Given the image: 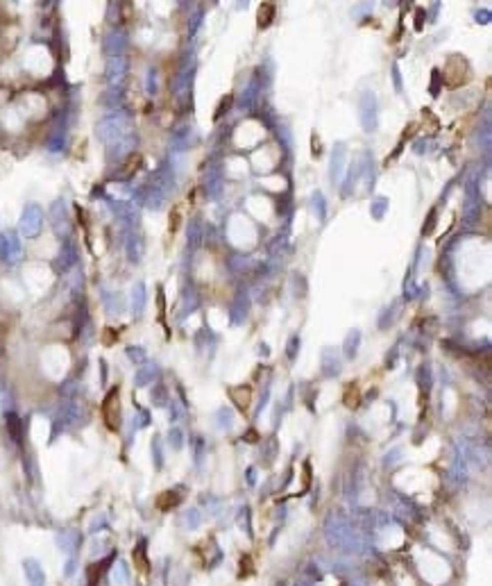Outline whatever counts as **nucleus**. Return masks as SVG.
Masks as SVG:
<instances>
[{"instance_id":"obj_1","label":"nucleus","mask_w":492,"mask_h":586,"mask_svg":"<svg viewBox=\"0 0 492 586\" xmlns=\"http://www.w3.org/2000/svg\"><path fill=\"white\" fill-rule=\"evenodd\" d=\"M325 536H327V541H329V545L336 547V550H341V552L358 554V552H368L370 550L368 539H365L345 516H341V513H331L329 518H327Z\"/></svg>"},{"instance_id":"obj_2","label":"nucleus","mask_w":492,"mask_h":586,"mask_svg":"<svg viewBox=\"0 0 492 586\" xmlns=\"http://www.w3.org/2000/svg\"><path fill=\"white\" fill-rule=\"evenodd\" d=\"M129 134H134V132H132V121L127 114H112L98 123V139L105 141L107 146H114L116 141Z\"/></svg>"},{"instance_id":"obj_3","label":"nucleus","mask_w":492,"mask_h":586,"mask_svg":"<svg viewBox=\"0 0 492 586\" xmlns=\"http://www.w3.org/2000/svg\"><path fill=\"white\" fill-rule=\"evenodd\" d=\"M84 423V412H82V405L79 402H66V405L59 407L55 418V434L64 432V429H71V427H77V425Z\"/></svg>"},{"instance_id":"obj_4","label":"nucleus","mask_w":492,"mask_h":586,"mask_svg":"<svg viewBox=\"0 0 492 586\" xmlns=\"http://www.w3.org/2000/svg\"><path fill=\"white\" fill-rule=\"evenodd\" d=\"M43 227V209L39 205H25L21 214V223H18V230H21L23 237L34 239Z\"/></svg>"},{"instance_id":"obj_5","label":"nucleus","mask_w":492,"mask_h":586,"mask_svg":"<svg viewBox=\"0 0 492 586\" xmlns=\"http://www.w3.org/2000/svg\"><path fill=\"white\" fill-rule=\"evenodd\" d=\"M50 223H52V230H55L57 237H62V239L71 237V230H73V225H71V216H68L66 203H64L62 198H59L57 203H52V207H50Z\"/></svg>"},{"instance_id":"obj_6","label":"nucleus","mask_w":492,"mask_h":586,"mask_svg":"<svg viewBox=\"0 0 492 586\" xmlns=\"http://www.w3.org/2000/svg\"><path fill=\"white\" fill-rule=\"evenodd\" d=\"M21 241L16 239L14 232H2L0 234V259L7 261V264H14V261L21 259Z\"/></svg>"},{"instance_id":"obj_7","label":"nucleus","mask_w":492,"mask_h":586,"mask_svg":"<svg viewBox=\"0 0 492 586\" xmlns=\"http://www.w3.org/2000/svg\"><path fill=\"white\" fill-rule=\"evenodd\" d=\"M102 416H105V423L109 429H118L120 425V407H118V389H112L105 398V405H102Z\"/></svg>"},{"instance_id":"obj_8","label":"nucleus","mask_w":492,"mask_h":586,"mask_svg":"<svg viewBox=\"0 0 492 586\" xmlns=\"http://www.w3.org/2000/svg\"><path fill=\"white\" fill-rule=\"evenodd\" d=\"M125 75H127V59L125 57H112L107 62V80H109V84L120 86Z\"/></svg>"},{"instance_id":"obj_9","label":"nucleus","mask_w":492,"mask_h":586,"mask_svg":"<svg viewBox=\"0 0 492 586\" xmlns=\"http://www.w3.org/2000/svg\"><path fill=\"white\" fill-rule=\"evenodd\" d=\"M55 543L59 545V550H62L64 554H75L79 543H82V536L75 530H62V532H57Z\"/></svg>"},{"instance_id":"obj_10","label":"nucleus","mask_w":492,"mask_h":586,"mask_svg":"<svg viewBox=\"0 0 492 586\" xmlns=\"http://www.w3.org/2000/svg\"><path fill=\"white\" fill-rule=\"evenodd\" d=\"M125 48H127V34L123 30H112L105 37V50L112 57H123Z\"/></svg>"},{"instance_id":"obj_11","label":"nucleus","mask_w":492,"mask_h":586,"mask_svg":"<svg viewBox=\"0 0 492 586\" xmlns=\"http://www.w3.org/2000/svg\"><path fill=\"white\" fill-rule=\"evenodd\" d=\"M361 123L365 130H375L377 125V102L372 93H365L361 98Z\"/></svg>"},{"instance_id":"obj_12","label":"nucleus","mask_w":492,"mask_h":586,"mask_svg":"<svg viewBox=\"0 0 492 586\" xmlns=\"http://www.w3.org/2000/svg\"><path fill=\"white\" fill-rule=\"evenodd\" d=\"M23 573H25V580H28L30 586H45V573L37 559L32 557L25 559L23 561Z\"/></svg>"},{"instance_id":"obj_13","label":"nucleus","mask_w":492,"mask_h":586,"mask_svg":"<svg viewBox=\"0 0 492 586\" xmlns=\"http://www.w3.org/2000/svg\"><path fill=\"white\" fill-rule=\"evenodd\" d=\"M107 148H109V159H112V162L123 159V157H127V155H132V150L136 148V136L129 134V136H125V139H120V141H116L114 146H107Z\"/></svg>"},{"instance_id":"obj_14","label":"nucleus","mask_w":492,"mask_h":586,"mask_svg":"<svg viewBox=\"0 0 492 586\" xmlns=\"http://www.w3.org/2000/svg\"><path fill=\"white\" fill-rule=\"evenodd\" d=\"M125 252H127V259L132 264H139L143 259V252H146V246H143V239L139 234H129L127 241H125Z\"/></svg>"},{"instance_id":"obj_15","label":"nucleus","mask_w":492,"mask_h":586,"mask_svg":"<svg viewBox=\"0 0 492 586\" xmlns=\"http://www.w3.org/2000/svg\"><path fill=\"white\" fill-rule=\"evenodd\" d=\"M341 373V359L336 355L334 348L322 350V375L325 377H336Z\"/></svg>"},{"instance_id":"obj_16","label":"nucleus","mask_w":492,"mask_h":586,"mask_svg":"<svg viewBox=\"0 0 492 586\" xmlns=\"http://www.w3.org/2000/svg\"><path fill=\"white\" fill-rule=\"evenodd\" d=\"M342 175H345V146L338 143L334 150V157H331V180L341 182Z\"/></svg>"},{"instance_id":"obj_17","label":"nucleus","mask_w":492,"mask_h":586,"mask_svg":"<svg viewBox=\"0 0 492 586\" xmlns=\"http://www.w3.org/2000/svg\"><path fill=\"white\" fill-rule=\"evenodd\" d=\"M157 377H159V366H157V364H143V366L136 371V375H134V384L141 389V386H148V384H152Z\"/></svg>"},{"instance_id":"obj_18","label":"nucleus","mask_w":492,"mask_h":586,"mask_svg":"<svg viewBox=\"0 0 492 586\" xmlns=\"http://www.w3.org/2000/svg\"><path fill=\"white\" fill-rule=\"evenodd\" d=\"M75 259H77V250H75L71 243H64L62 252H59V257H57V261H55V271H59V273L68 271V268L75 264Z\"/></svg>"},{"instance_id":"obj_19","label":"nucleus","mask_w":492,"mask_h":586,"mask_svg":"<svg viewBox=\"0 0 492 586\" xmlns=\"http://www.w3.org/2000/svg\"><path fill=\"white\" fill-rule=\"evenodd\" d=\"M129 580H132V573H129V564L125 559H118L116 566L112 570V582L116 586H127Z\"/></svg>"},{"instance_id":"obj_20","label":"nucleus","mask_w":492,"mask_h":586,"mask_svg":"<svg viewBox=\"0 0 492 586\" xmlns=\"http://www.w3.org/2000/svg\"><path fill=\"white\" fill-rule=\"evenodd\" d=\"M132 309H134L136 316H141L146 309V284L143 282H136L134 289H132Z\"/></svg>"},{"instance_id":"obj_21","label":"nucleus","mask_w":492,"mask_h":586,"mask_svg":"<svg viewBox=\"0 0 492 586\" xmlns=\"http://www.w3.org/2000/svg\"><path fill=\"white\" fill-rule=\"evenodd\" d=\"M358 343H361V332H358V330H352V332L345 336V341H342V352H345L347 359H354V357H356Z\"/></svg>"},{"instance_id":"obj_22","label":"nucleus","mask_w":492,"mask_h":586,"mask_svg":"<svg viewBox=\"0 0 492 586\" xmlns=\"http://www.w3.org/2000/svg\"><path fill=\"white\" fill-rule=\"evenodd\" d=\"M216 420H218L220 429H231L234 427V412L227 409V407H220L218 412H216Z\"/></svg>"},{"instance_id":"obj_23","label":"nucleus","mask_w":492,"mask_h":586,"mask_svg":"<svg viewBox=\"0 0 492 586\" xmlns=\"http://www.w3.org/2000/svg\"><path fill=\"white\" fill-rule=\"evenodd\" d=\"M200 525H202L200 509H189V511L184 513V527H186V530H197Z\"/></svg>"},{"instance_id":"obj_24","label":"nucleus","mask_w":492,"mask_h":586,"mask_svg":"<svg viewBox=\"0 0 492 586\" xmlns=\"http://www.w3.org/2000/svg\"><path fill=\"white\" fill-rule=\"evenodd\" d=\"M168 445H170L173 450H182V445H184V432L179 427H170V432H168Z\"/></svg>"},{"instance_id":"obj_25","label":"nucleus","mask_w":492,"mask_h":586,"mask_svg":"<svg viewBox=\"0 0 492 586\" xmlns=\"http://www.w3.org/2000/svg\"><path fill=\"white\" fill-rule=\"evenodd\" d=\"M272 16H274V5H272V2H265V5L259 9V25H261V28L270 25Z\"/></svg>"},{"instance_id":"obj_26","label":"nucleus","mask_w":492,"mask_h":586,"mask_svg":"<svg viewBox=\"0 0 492 586\" xmlns=\"http://www.w3.org/2000/svg\"><path fill=\"white\" fill-rule=\"evenodd\" d=\"M105 307H107V311H112V314H118V311L123 309L120 295H118V293H107V295H105Z\"/></svg>"},{"instance_id":"obj_27","label":"nucleus","mask_w":492,"mask_h":586,"mask_svg":"<svg viewBox=\"0 0 492 586\" xmlns=\"http://www.w3.org/2000/svg\"><path fill=\"white\" fill-rule=\"evenodd\" d=\"M7 429L14 441H21V420L14 414H7Z\"/></svg>"},{"instance_id":"obj_28","label":"nucleus","mask_w":492,"mask_h":586,"mask_svg":"<svg viewBox=\"0 0 492 586\" xmlns=\"http://www.w3.org/2000/svg\"><path fill=\"white\" fill-rule=\"evenodd\" d=\"M152 405H154V407H166L168 405V391H166V386H154V391H152Z\"/></svg>"},{"instance_id":"obj_29","label":"nucleus","mask_w":492,"mask_h":586,"mask_svg":"<svg viewBox=\"0 0 492 586\" xmlns=\"http://www.w3.org/2000/svg\"><path fill=\"white\" fill-rule=\"evenodd\" d=\"M152 457H154V468H161L163 466V450H161V439L154 436L152 441Z\"/></svg>"},{"instance_id":"obj_30","label":"nucleus","mask_w":492,"mask_h":586,"mask_svg":"<svg viewBox=\"0 0 492 586\" xmlns=\"http://www.w3.org/2000/svg\"><path fill=\"white\" fill-rule=\"evenodd\" d=\"M127 357L134 361V364H146V350L141 348V345H129Z\"/></svg>"},{"instance_id":"obj_31","label":"nucleus","mask_w":492,"mask_h":586,"mask_svg":"<svg viewBox=\"0 0 492 586\" xmlns=\"http://www.w3.org/2000/svg\"><path fill=\"white\" fill-rule=\"evenodd\" d=\"M64 143H66V134H64V132H55V134L50 136V141H48V150L50 152L62 150Z\"/></svg>"},{"instance_id":"obj_32","label":"nucleus","mask_w":492,"mask_h":586,"mask_svg":"<svg viewBox=\"0 0 492 586\" xmlns=\"http://www.w3.org/2000/svg\"><path fill=\"white\" fill-rule=\"evenodd\" d=\"M107 525H109V520H107V516L105 513H98L93 520H91V525H89V532L91 534H98L100 530H105Z\"/></svg>"},{"instance_id":"obj_33","label":"nucleus","mask_w":492,"mask_h":586,"mask_svg":"<svg viewBox=\"0 0 492 586\" xmlns=\"http://www.w3.org/2000/svg\"><path fill=\"white\" fill-rule=\"evenodd\" d=\"M139 164H141V157H139V155H132V157H129V162L123 166L125 170L120 173V177H132V175L136 173V166H139Z\"/></svg>"},{"instance_id":"obj_34","label":"nucleus","mask_w":492,"mask_h":586,"mask_svg":"<svg viewBox=\"0 0 492 586\" xmlns=\"http://www.w3.org/2000/svg\"><path fill=\"white\" fill-rule=\"evenodd\" d=\"M170 493L173 491H166V493H161V498H159V507L161 509H170V507H175L179 502V496H175V498H170Z\"/></svg>"},{"instance_id":"obj_35","label":"nucleus","mask_w":492,"mask_h":586,"mask_svg":"<svg viewBox=\"0 0 492 586\" xmlns=\"http://www.w3.org/2000/svg\"><path fill=\"white\" fill-rule=\"evenodd\" d=\"M386 205H388L386 198H377L375 205H372V216H375V218H381L383 211H386Z\"/></svg>"},{"instance_id":"obj_36","label":"nucleus","mask_w":492,"mask_h":586,"mask_svg":"<svg viewBox=\"0 0 492 586\" xmlns=\"http://www.w3.org/2000/svg\"><path fill=\"white\" fill-rule=\"evenodd\" d=\"M189 239L193 241V246H197V243L202 241V230H200V223H190L189 227Z\"/></svg>"},{"instance_id":"obj_37","label":"nucleus","mask_w":492,"mask_h":586,"mask_svg":"<svg viewBox=\"0 0 492 586\" xmlns=\"http://www.w3.org/2000/svg\"><path fill=\"white\" fill-rule=\"evenodd\" d=\"M79 391H82V389H79V384H77V382H66V384L62 386V393H64V395H68V398L77 395Z\"/></svg>"},{"instance_id":"obj_38","label":"nucleus","mask_w":492,"mask_h":586,"mask_svg":"<svg viewBox=\"0 0 492 586\" xmlns=\"http://www.w3.org/2000/svg\"><path fill=\"white\" fill-rule=\"evenodd\" d=\"M134 423H136V427H146V425H150V414L146 412V409H139V416L134 418Z\"/></svg>"},{"instance_id":"obj_39","label":"nucleus","mask_w":492,"mask_h":586,"mask_svg":"<svg viewBox=\"0 0 492 586\" xmlns=\"http://www.w3.org/2000/svg\"><path fill=\"white\" fill-rule=\"evenodd\" d=\"M297 348H300V336H291V341H288V359H295L297 357Z\"/></svg>"},{"instance_id":"obj_40","label":"nucleus","mask_w":492,"mask_h":586,"mask_svg":"<svg viewBox=\"0 0 492 586\" xmlns=\"http://www.w3.org/2000/svg\"><path fill=\"white\" fill-rule=\"evenodd\" d=\"M75 570H77V559L75 557H71L66 561V566H64V577H73L75 575Z\"/></svg>"},{"instance_id":"obj_41","label":"nucleus","mask_w":492,"mask_h":586,"mask_svg":"<svg viewBox=\"0 0 492 586\" xmlns=\"http://www.w3.org/2000/svg\"><path fill=\"white\" fill-rule=\"evenodd\" d=\"M146 86H148V93H154V91H157V73H154V68H150V73H148Z\"/></svg>"},{"instance_id":"obj_42","label":"nucleus","mask_w":492,"mask_h":586,"mask_svg":"<svg viewBox=\"0 0 492 586\" xmlns=\"http://www.w3.org/2000/svg\"><path fill=\"white\" fill-rule=\"evenodd\" d=\"M202 457H204V445H202V439L197 441V450H195V463L200 466L202 463Z\"/></svg>"},{"instance_id":"obj_43","label":"nucleus","mask_w":492,"mask_h":586,"mask_svg":"<svg viewBox=\"0 0 492 586\" xmlns=\"http://www.w3.org/2000/svg\"><path fill=\"white\" fill-rule=\"evenodd\" d=\"M399 455H402V450H392L390 455H386V461H383V463H386V466H388V463H395V461H397L395 457H399Z\"/></svg>"},{"instance_id":"obj_44","label":"nucleus","mask_w":492,"mask_h":586,"mask_svg":"<svg viewBox=\"0 0 492 586\" xmlns=\"http://www.w3.org/2000/svg\"><path fill=\"white\" fill-rule=\"evenodd\" d=\"M229 102H231V98H225V100L220 102L218 112H216V119H220V116H223V109H225V107H229Z\"/></svg>"},{"instance_id":"obj_45","label":"nucleus","mask_w":492,"mask_h":586,"mask_svg":"<svg viewBox=\"0 0 492 586\" xmlns=\"http://www.w3.org/2000/svg\"><path fill=\"white\" fill-rule=\"evenodd\" d=\"M254 475H257L254 468H250V470H247V482H250V484H254Z\"/></svg>"},{"instance_id":"obj_46","label":"nucleus","mask_w":492,"mask_h":586,"mask_svg":"<svg viewBox=\"0 0 492 586\" xmlns=\"http://www.w3.org/2000/svg\"><path fill=\"white\" fill-rule=\"evenodd\" d=\"M352 586H368V584H365V580L358 577V580H352Z\"/></svg>"}]
</instances>
